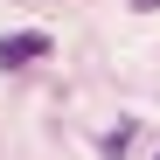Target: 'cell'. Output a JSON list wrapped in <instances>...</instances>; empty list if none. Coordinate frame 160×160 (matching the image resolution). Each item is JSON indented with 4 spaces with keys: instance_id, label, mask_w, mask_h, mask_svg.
Wrapping results in <instances>:
<instances>
[{
    "instance_id": "7a4b0ae2",
    "label": "cell",
    "mask_w": 160,
    "mask_h": 160,
    "mask_svg": "<svg viewBox=\"0 0 160 160\" xmlns=\"http://www.w3.org/2000/svg\"><path fill=\"white\" fill-rule=\"evenodd\" d=\"M125 146H132V125H118L112 139H104V160H125Z\"/></svg>"
},
{
    "instance_id": "3957f363",
    "label": "cell",
    "mask_w": 160,
    "mask_h": 160,
    "mask_svg": "<svg viewBox=\"0 0 160 160\" xmlns=\"http://www.w3.org/2000/svg\"><path fill=\"white\" fill-rule=\"evenodd\" d=\"M132 7H139V14H153V7H160V0H132Z\"/></svg>"
},
{
    "instance_id": "6da1fadb",
    "label": "cell",
    "mask_w": 160,
    "mask_h": 160,
    "mask_svg": "<svg viewBox=\"0 0 160 160\" xmlns=\"http://www.w3.org/2000/svg\"><path fill=\"white\" fill-rule=\"evenodd\" d=\"M42 56H49V35H42V28L0 35V70H28V63H42Z\"/></svg>"
}]
</instances>
